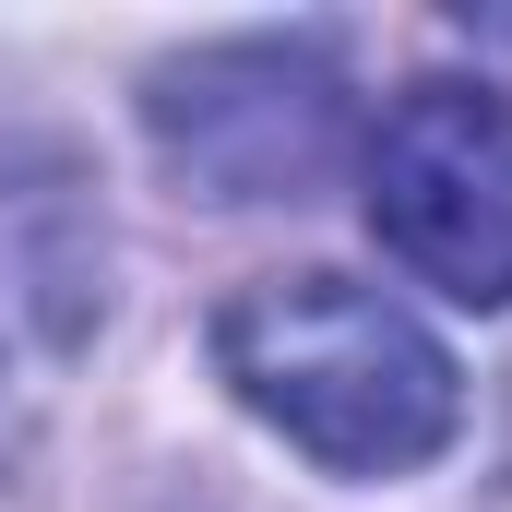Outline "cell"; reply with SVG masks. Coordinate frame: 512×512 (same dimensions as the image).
<instances>
[{
  "label": "cell",
  "mask_w": 512,
  "mask_h": 512,
  "mask_svg": "<svg viewBox=\"0 0 512 512\" xmlns=\"http://www.w3.org/2000/svg\"><path fill=\"white\" fill-rule=\"evenodd\" d=\"M215 370L334 477H405L465 429V370L429 346V322H405L382 286L346 274L239 286L215 310Z\"/></svg>",
  "instance_id": "cell-1"
},
{
  "label": "cell",
  "mask_w": 512,
  "mask_h": 512,
  "mask_svg": "<svg viewBox=\"0 0 512 512\" xmlns=\"http://www.w3.org/2000/svg\"><path fill=\"white\" fill-rule=\"evenodd\" d=\"M370 227L382 251L465 298H512V96L501 84H405L370 131Z\"/></svg>",
  "instance_id": "cell-2"
},
{
  "label": "cell",
  "mask_w": 512,
  "mask_h": 512,
  "mask_svg": "<svg viewBox=\"0 0 512 512\" xmlns=\"http://www.w3.org/2000/svg\"><path fill=\"white\" fill-rule=\"evenodd\" d=\"M143 120H155V155L191 191H215V203H298L334 167V143H346V84L310 48H262L251 36V48L167 60Z\"/></svg>",
  "instance_id": "cell-3"
},
{
  "label": "cell",
  "mask_w": 512,
  "mask_h": 512,
  "mask_svg": "<svg viewBox=\"0 0 512 512\" xmlns=\"http://www.w3.org/2000/svg\"><path fill=\"white\" fill-rule=\"evenodd\" d=\"M96 298H108V227L84 179L48 155L0 167V382L72 358L96 334Z\"/></svg>",
  "instance_id": "cell-4"
}]
</instances>
